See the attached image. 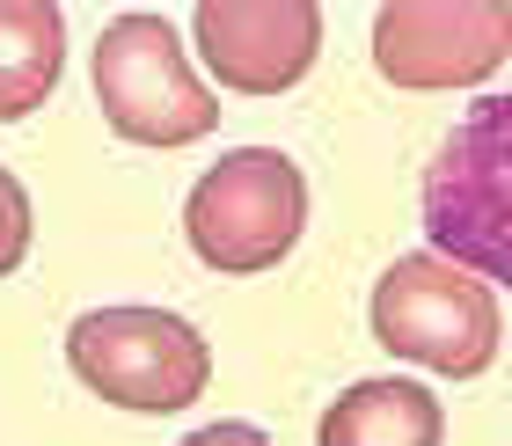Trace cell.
<instances>
[{"instance_id": "cell-1", "label": "cell", "mask_w": 512, "mask_h": 446, "mask_svg": "<svg viewBox=\"0 0 512 446\" xmlns=\"http://www.w3.org/2000/svg\"><path fill=\"white\" fill-rule=\"evenodd\" d=\"M432 256L483 286H512V88L476 96L425 169Z\"/></svg>"}, {"instance_id": "cell-2", "label": "cell", "mask_w": 512, "mask_h": 446, "mask_svg": "<svg viewBox=\"0 0 512 446\" xmlns=\"http://www.w3.org/2000/svg\"><path fill=\"white\" fill-rule=\"evenodd\" d=\"M96 103L125 147H191L220 125V96L198 81L183 30L154 8H125L96 37Z\"/></svg>"}, {"instance_id": "cell-3", "label": "cell", "mask_w": 512, "mask_h": 446, "mask_svg": "<svg viewBox=\"0 0 512 446\" xmlns=\"http://www.w3.org/2000/svg\"><path fill=\"white\" fill-rule=\"evenodd\" d=\"M308 234V176L293 154L278 147H235L198 176V191L183 198V242L198 264L227 278L286 264Z\"/></svg>"}, {"instance_id": "cell-4", "label": "cell", "mask_w": 512, "mask_h": 446, "mask_svg": "<svg viewBox=\"0 0 512 446\" xmlns=\"http://www.w3.org/2000/svg\"><path fill=\"white\" fill-rule=\"evenodd\" d=\"M66 366L88 395L132 417H176L213 381V344L169 308H88L66 322Z\"/></svg>"}, {"instance_id": "cell-5", "label": "cell", "mask_w": 512, "mask_h": 446, "mask_svg": "<svg viewBox=\"0 0 512 446\" xmlns=\"http://www.w3.org/2000/svg\"><path fill=\"white\" fill-rule=\"evenodd\" d=\"M374 337L425 373L476 381L505 344V315L498 293L454 271L447 256H395L374 286Z\"/></svg>"}, {"instance_id": "cell-6", "label": "cell", "mask_w": 512, "mask_h": 446, "mask_svg": "<svg viewBox=\"0 0 512 446\" xmlns=\"http://www.w3.org/2000/svg\"><path fill=\"white\" fill-rule=\"evenodd\" d=\"M505 59H512L505 0H388L374 15V66L388 88H410V96L476 88Z\"/></svg>"}, {"instance_id": "cell-7", "label": "cell", "mask_w": 512, "mask_h": 446, "mask_svg": "<svg viewBox=\"0 0 512 446\" xmlns=\"http://www.w3.org/2000/svg\"><path fill=\"white\" fill-rule=\"evenodd\" d=\"M191 37L220 88L278 96V88H300V74L315 66L322 8L315 0H205L191 15Z\"/></svg>"}, {"instance_id": "cell-8", "label": "cell", "mask_w": 512, "mask_h": 446, "mask_svg": "<svg viewBox=\"0 0 512 446\" xmlns=\"http://www.w3.org/2000/svg\"><path fill=\"white\" fill-rule=\"evenodd\" d=\"M447 410L425 381H352L322 410L315 446H439Z\"/></svg>"}, {"instance_id": "cell-9", "label": "cell", "mask_w": 512, "mask_h": 446, "mask_svg": "<svg viewBox=\"0 0 512 446\" xmlns=\"http://www.w3.org/2000/svg\"><path fill=\"white\" fill-rule=\"evenodd\" d=\"M66 74V15L52 0H0V117H30Z\"/></svg>"}, {"instance_id": "cell-10", "label": "cell", "mask_w": 512, "mask_h": 446, "mask_svg": "<svg viewBox=\"0 0 512 446\" xmlns=\"http://www.w3.org/2000/svg\"><path fill=\"white\" fill-rule=\"evenodd\" d=\"M22 256H30V191H22V176L0 161V278H8Z\"/></svg>"}, {"instance_id": "cell-11", "label": "cell", "mask_w": 512, "mask_h": 446, "mask_svg": "<svg viewBox=\"0 0 512 446\" xmlns=\"http://www.w3.org/2000/svg\"><path fill=\"white\" fill-rule=\"evenodd\" d=\"M183 446H271L256 425H242V417H227V425H205V432H191Z\"/></svg>"}]
</instances>
